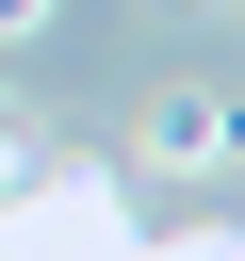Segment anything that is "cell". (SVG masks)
<instances>
[{
	"instance_id": "cell-1",
	"label": "cell",
	"mask_w": 245,
	"mask_h": 261,
	"mask_svg": "<svg viewBox=\"0 0 245 261\" xmlns=\"http://www.w3.org/2000/svg\"><path fill=\"white\" fill-rule=\"evenodd\" d=\"M229 147H245V114H229V98H196V82H180V98H147V163H229Z\"/></svg>"
},
{
	"instance_id": "cell-2",
	"label": "cell",
	"mask_w": 245,
	"mask_h": 261,
	"mask_svg": "<svg viewBox=\"0 0 245 261\" xmlns=\"http://www.w3.org/2000/svg\"><path fill=\"white\" fill-rule=\"evenodd\" d=\"M16 33H49V0H0V49H16Z\"/></svg>"
}]
</instances>
